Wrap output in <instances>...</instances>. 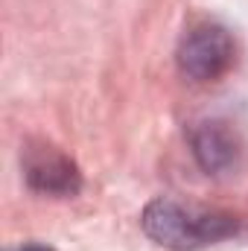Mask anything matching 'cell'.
<instances>
[{
    "label": "cell",
    "mask_w": 248,
    "mask_h": 251,
    "mask_svg": "<svg viewBox=\"0 0 248 251\" xmlns=\"http://www.w3.org/2000/svg\"><path fill=\"white\" fill-rule=\"evenodd\" d=\"M143 234L170 251H201L219 246L243 231V219L201 204H184L178 199H152L140 213Z\"/></svg>",
    "instance_id": "6da1fadb"
},
{
    "label": "cell",
    "mask_w": 248,
    "mask_h": 251,
    "mask_svg": "<svg viewBox=\"0 0 248 251\" xmlns=\"http://www.w3.org/2000/svg\"><path fill=\"white\" fill-rule=\"evenodd\" d=\"M175 62L193 82H219L237 62V41L222 24L198 21L181 35Z\"/></svg>",
    "instance_id": "7a4b0ae2"
},
{
    "label": "cell",
    "mask_w": 248,
    "mask_h": 251,
    "mask_svg": "<svg viewBox=\"0 0 248 251\" xmlns=\"http://www.w3.org/2000/svg\"><path fill=\"white\" fill-rule=\"evenodd\" d=\"M21 167H24L26 187L32 193H38V196L73 199L82 190L79 167L53 143H44V140L29 143L21 155Z\"/></svg>",
    "instance_id": "3957f363"
},
{
    "label": "cell",
    "mask_w": 248,
    "mask_h": 251,
    "mask_svg": "<svg viewBox=\"0 0 248 251\" xmlns=\"http://www.w3.org/2000/svg\"><path fill=\"white\" fill-rule=\"evenodd\" d=\"M190 149H193L196 164L213 178L237 173L243 167V155H246L243 134L225 117H207V120L193 126L190 128Z\"/></svg>",
    "instance_id": "277c9868"
},
{
    "label": "cell",
    "mask_w": 248,
    "mask_h": 251,
    "mask_svg": "<svg viewBox=\"0 0 248 251\" xmlns=\"http://www.w3.org/2000/svg\"><path fill=\"white\" fill-rule=\"evenodd\" d=\"M9 251H53L50 246H41V243H24L21 249H9Z\"/></svg>",
    "instance_id": "5b68a950"
}]
</instances>
